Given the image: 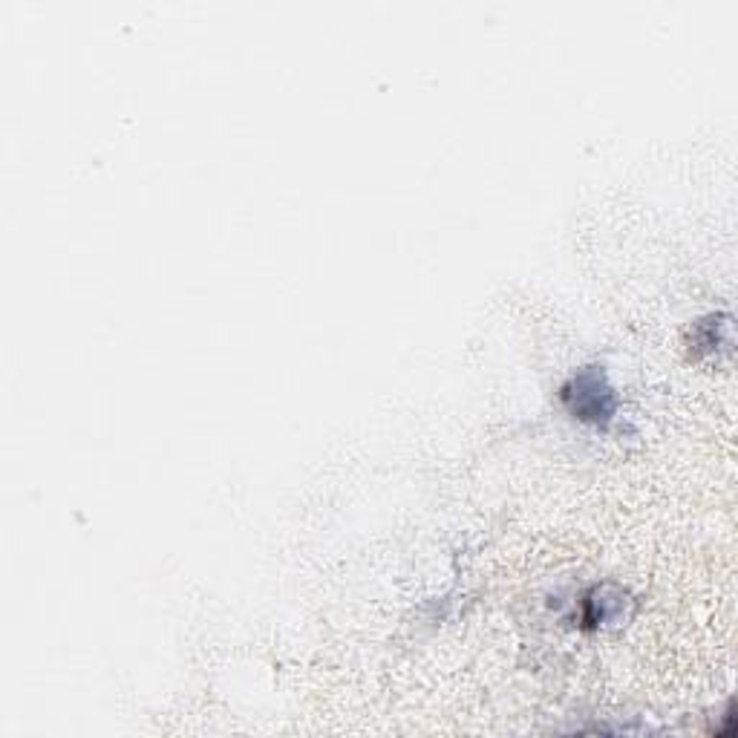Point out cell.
Here are the masks:
<instances>
[{
  "instance_id": "cell-1",
  "label": "cell",
  "mask_w": 738,
  "mask_h": 738,
  "mask_svg": "<svg viewBox=\"0 0 738 738\" xmlns=\"http://www.w3.org/2000/svg\"><path fill=\"white\" fill-rule=\"evenodd\" d=\"M563 401L577 419L588 425H609L615 416V393L597 366H586L563 387Z\"/></svg>"
},
{
  "instance_id": "cell-2",
  "label": "cell",
  "mask_w": 738,
  "mask_h": 738,
  "mask_svg": "<svg viewBox=\"0 0 738 738\" xmlns=\"http://www.w3.org/2000/svg\"><path fill=\"white\" fill-rule=\"evenodd\" d=\"M724 329H730V318L727 315H713V318L701 320L698 327H695V338H693V346H695V355L698 352H713L718 350V332H724Z\"/></svg>"
}]
</instances>
